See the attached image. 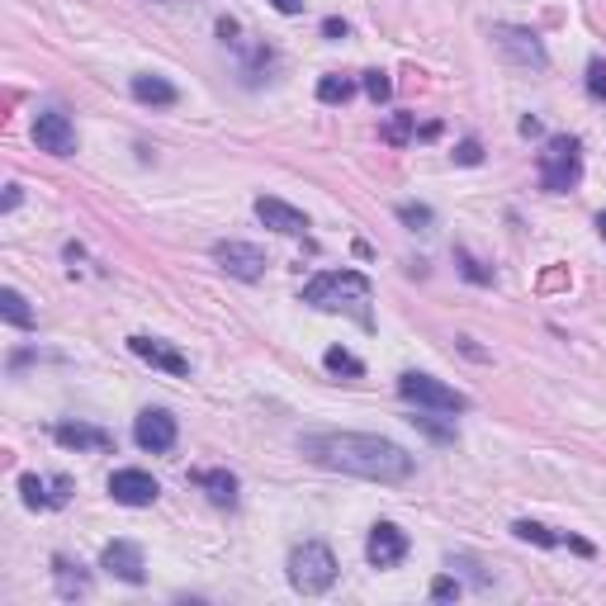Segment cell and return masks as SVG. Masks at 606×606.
Masks as SVG:
<instances>
[{
	"label": "cell",
	"instance_id": "7402d4cb",
	"mask_svg": "<svg viewBox=\"0 0 606 606\" xmlns=\"http://www.w3.org/2000/svg\"><path fill=\"white\" fill-rule=\"evenodd\" d=\"M322 365H327V375H346V379H360V375H365V360L351 356L346 346H327Z\"/></svg>",
	"mask_w": 606,
	"mask_h": 606
},
{
	"label": "cell",
	"instance_id": "9a60e30c",
	"mask_svg": "<svg viewBox=\"0 0 606 606\" xmlns=\"http://www.w3.org/2000/svg\"><path fill=\"white\" fill-rule=\"evenodd\" d=\"M53 441L62 450H81V455H109L114 450V436L105 427H90V422H57Z\"/></svg>",
	"mask_w": 606,
	"mask_h": 606
},
{
	"label": "cell",
	"instance_id": "d4e9b609",
	"mask_svg": "<svg viewBox=\"0 0 606 606\" xmlns=\"http://www.w3.org/2000/svg\"><path fill=\"white\" fill-rule=\"evenodd\" d=\"M412 128H417V114H393L379 138H384V143H393V147H403L412 138Z\"/></svg>",
	"mask_w": 606,
	"mask_h": 606
},
{
	"label": "cell",
	"instance_id": "5bb4252c",
	"mask_svg": "<svg viewBox=\"0 0 606 606\" xmlns=\"http://www.w3.org/2000/svg\"><path fill=\"white\" fill-rule=\"evenodd\" d=\"M100 569L109 578H119V583H143L147 578V564H143V545H133V540H109L105 554H100Z\"/></svg>",
	"mask_w": 606,
	"mask_h": 606
},
{
	"label": "cell",
	"instance_id": "f1b7e54d",
	"mask_svg": "<svg viewBox=\"0 0 606 606\" xmlns=\"http://www.w3.org/2000/svg\"><path fill=\"white\" fill-rule=\"evenodd\" d=\"M588 95L592 100H606V62L602 57H592L588 62Z\"/></svg>",
	"mask_w": 606,
	"mask_h": 606
},
{
	"label": "cell",
	"instance_id": "7c38bea8",
	"mask_svg": "<svg viewBox=\"0 0 606 606\" xmlns=\"http://www.w3.org/2000/svg\"><path fill=\"white\" fill-rule=\"evenodd\" d=\"M109 498L119 507H152L161 498V483L147 469H114L109 474Z\"/></svg>",
	"mask_w": 606,
	"mask_h": 606
},
{
	"label": "cell",
	"instance_id": "d590c367",
	"mask_svg": "<svg viewBox=\"0 0 606 606\" xmlns=\"http://www.w3.org/2000/svg\"><path fill=\"white\" fill-rule=\"evenodd\" d=\"M597 232H602V237H606V214H597Z\"/></svg>",
	"mask_w": 606,
	"mask_h": 606
},
{
	"label": "cell",
	"instance_id": "83f0119b",
	"mask_svg": "<svg viewBox=\"0 0 606 606\" xmlns=\"http://www.w3.org/2000/svg\"><path fill=\"white\" fill-rule=\"evenodd\" d=\"M360 86H365V95H370L375 105H384V100H389V95H393V81H389V72H365V81H360Z\"/></svg>",
	"mask_w": 606,
	"mask_h": 606
},
{
	"label": "cell",
	"instance_id": "44dd1931",
	"mask_svg": "<svg viewBox=\"0 0 606 606\" xmlns=\"http://www.w3.org/2000/svg\"><path fill=\"white\" fill-rule=\"evenodd\" d=\"M0 318L10 322V327H19V332H34V308H29V299L19 294V289H0Z\"/></svg>",
	"mask_w": 606,
	"mask_h": 606
},
{
	"label": "cell",
	"instance_id": "7a4b0ae2",
	"mask_svg": "<svg viewBox=\"0 0 606 606\" xmlns=\"http://www.w3.org/2000/svg\"><path fill=\"white\" fill-rule=\"evenodd\" d=\"M303 303H313L322 313H356L360 322H370L365 313V303H370V280L360 275V270H322L313 275L308 285H303Z\"/></svg>",
	"mask_w": 606,
	"mask_h": 606
},
{
	"label": "cell",
	"instance_id": "f546056e",
	"mask_svg": "<svg viewBox=\"0 0 606 606\" xmlns=\"http://www.w3.org/2000/svg\"><path fill=\"white\" fill-rule=\"evenodd\" d=\"M431 597H436V602H455V597H460V578H436V583H431Z\"/></svg>",
	"mask_w": 606,
	"mask_h": 606
},
{
	"label": "cell",
	"instance_id": "52a82bcc",
	"mask_svg": "<svg viewBox=\"0 0 606 606\" xmlns=\"http://www.w3.org/2000/svg\"><path fill=\"white\" fill-rule=\"evenodd\" d=\"M214 261L228 270L232 280H247L256 285L261 275H266V251L256 247V242H242V237H228V242H214Z\"/></svg>",
	"mask_w": 606,
	"mask_h": 606
},
{
	"label": "cell",
	"instance_id": "e0dca14e",
	"mask_svg": "<svg viewBox=\"0 0 606 606\" xmlns=\"http://www.w3.org/2000/svg\"><path fill=\"white\" fill-rule=\"evenodd\" d=\"M19 493H24V507L34 512H48V507H62L72 498V479H38V474H19Z\"/></svg>",
	"mask_w": 606,
	"mask_h": 606
},
{
	"label": "cell",
	"instance_id": "8992f818",
	"mask_svg": "<svg viewBox=\"0 0 606 606\" xmlns=\"http://www.w3.org/2000/svg\"><path fill=\"white\" fill-rule=\"evenodd\" d=\"M493 48H498L502 62H512V67H526V72H545L550 67V53H545V43L531 34V29H521V24H493Z\"/></svg>",
	"mask_w": 606,
	"mask_h": 606
},
{
	"label": "cell",
	"instance_id": "ba28073f",
	"mask_svg": "<svg viewBox=\"0 0 606 606\" xmlns=\"http://www.w3.org/2000/svg\"><path fill=\"white\" fill-rule=\"evenodd\" d=\"M34 147L48 157H76V124L62 109H38L34 114Z\"/></svg>",
	"mask_w": 606,
	"mask_h": 606
},
{
	"label": "cell",
	"instance_id": "4fadbf2b",
	"mask_svg": "<svg viewBox=\"0 0 606 606\" xmlns=\"http://www.w3.org/2000/svg\"><path fill=\"white\" fill-rule=\"evenodd\" d=\"M512 535H517V540H526V545H545V550H573V554H583V559H592V554H597V545H592V540H583V535H569V531H554V526H540V521H512Z\"/></svg>",
	"mask_w": 606,
	"mask_h": 606
},
{
	"label": "cell",
	"instance_id": "ffe728a7",
	"mask_svg": "<svg viewBox=\"0 0 606 606\" xmlns=\"http://www.w3.org/2000/svg\"><path fill=\"white\" fill-rule=\"evenodd\" d=\"M53 578H57V592L72 602V597H86L90 592V573L81 569V564H72L67 554H57L53 559Z\"/></svg>",
	"mask_w": 606,
	"mask_h": 606
},
{
	"label": "cell",
	"instance_id": "ac0fdd59",
	"mask_svg": "<svg viewBox=\"0 0 606 606\" xmlns=\"http://www.w3.org/2000/svg\"><path fill=\"white\" fill-rule=\"evenodd\" d=\"M128 90H133L138 105H152V109H171L180 100V90L171 86L166 76H152V72H138L133 81H128Z\"/></svg>",
	"mask_w": 606,
	"mask_h": 606
},
{
	"label": "cell",
	"instance_id": "5b68a950",
	"mask_svg": "<svg viewBox=\"0 0 606 606\" xmlns=\"http://www.w3.org/2000/svg\"><path fill=\"white\" fill-rule=\"evenodd\" d=\"M398 398L427 412H469V398L460 389H450V384H441L436 375H422V370L398 375Z\"/></svg>",
	"mask_w": 606,
	"mask_h": 606
},
{
	"label": "cell",
	"instance_id": "30bf717a",
	"mask_svg": "<svg viewBox=\"0 0 606 606\" xmlns=\"http://www.w3.org/2000/svg\"><path fill=\"white\" fill-rule=\"evenodd\" d=\"M176 417L166 408H143L138 412V422H133V441H138V450H147V455H166V450H176Z\"/></svg>",
	"mask_w": 606,
	"mask_h": 606
},
{
	"label": "cell",
	"instance_id": "4dcf8cb0",
	"mask_svg": "<svg viewBox=\"0 0 606 606\" xmlns=\"http://www.w3.org/2000/svg\"><path fill=\"white\" fill-rule=\"evenodd\" d=\"M455 161H460V166H479V161H483V147L474 143V138H464V143L455 147Z\"/></svg>",
	"mask_w": 606,
	"mask_h": 606
},
{
	"label": "cell",
	"instance_id": "8fae6325",
	"mask_svg": "<svg viewBox=\"0 0 606 606\" xmlns=\"http://www.w3.org/2000/svg\"><path fill=\"white\" fill-rule=\"evenodd\" d=\"M412 550V540L403 526H393V521H375L370 526V540H365V559H370V569H393V564H403Z\"/></svg>",
	"mask_w": 606,
	"mask_h": 606
},
{
	"label": "cell",
	"instance_id": "1f68e13d",
	"mask_svg": "<svg viewBox=\"0 0 606 606\" xmlns=\"http://www.w3.org/2000/svg\"><path fill=\"white\" fill-rule=\"evenodd\" d=\"M322 34L332 38V43H341V38L351 34V29H346V19H337V15H332V19H322Z\"/></svg>",
	"mask_w": 606,
	"mask_h": 606
},
{
	"label": "cell",
	"instance_id": "9c48e42d",
	"mask_svg": "<svg viewBox=\"0 0 606 606\" xmlns=\"http://www.w3.org/2000/svg\"><path fill=\"white\" fill-rule=\"evenodd\" d=\"M128 351L143 360V365H152V370H161V375H171V379H190V370H195L185 351H176L171 341H161V337H147V332L128 337Z\"/></svg>",
	"mask_w": 606,
	"mask_h": 606
},
{
	"label": "cell",
	"instance_id": "cb8c5ba5",
	"mask_svg": "<svg viewBox=\"0 0 606 606\" xmlns=\"http://www.w3.org/2000/svg\"><path fill=\"white\" fill-rule=\"evenodd\" d=\"M455 266H460L464 280H474V285H493V270H483V261L474 256V251L455 247Z\"/></svg>",
	"mask_w": 606,
	"mask_h": 606
},
{
	"label": "cell",
	"instance_id": "836d02e7",
	"mask_svg": "<svg viewBox=\"0 0 606 606\" xmlns=\"http://www.w3.org/2000/svg\"><path fill=\"white\" fill-rule=\"evenodd\" d=\"M0 209H5V214H10V209H19V185H10V190H5V204H0Z\"/></svg>",
	"mask_w": 606,
	"mask_h": 606
},
{
	"label": "cell",
	"instance_id": "d6986e66",
	"mask_svg": "<svg viewBox=\"0 0 606 606\" xmlns=\"http://www.w3.org/2000/svg\"><path fill=\"white\" fill-rule=\"evenodd\" d=\"M190 483H199L209 493V502H218V507H232L237 502V474H228V469H195Z\"/></svg>",
	"mask_w": 606,
	"mask_h": 606
},
{
	"label": "cell",
	"instance_id": "603a6c76",
	"mask_svg": "<svg viewBox=\"0 0 606 606\" xmlns=\"http://www.w3.org/2000/svg\"><path fill=\"white\" fill-rule=\"evenodd\" d=\"M351 95H356V81H351V76L327 72V76L318 81V100H322V105H346Z\"/></svg>",
	"mask_w": 606,
	"mask_h": 606
},
{
	"label": "cell",
	"instance_id": "2e32d148",
	"mask_svg": "<svg viewBox=\"0 0 606 606\" xmlns=\"http://www.w3.org/2000/svg\"><path fill=\"white\" fill-rule=\"evenodd\" d=\"M256 218H261L270 232H280V237H303V232H308V214L294 209V204H285V199H275V195L256 199Z\"/></svg>",
	"mask_w": 606,
	"mask_h": 606
},
{
	"label": "cell",
	"instance_id": "e575fe53",
	"mask_svg": "<svg viewBox=\"0 0 606 606\" xmlns=\"http://www.w3.org/2000/svg\"><path fill=\"white\" fill-rule=\"evenodd\" d=\"M521 133L526 138H540V119H521Z\"/></svg>",
	"mask_w": 606,
	"mask_h": 606
},
{
	"label": "cell",
	"instance_id": "3957f363",
	"mask_svg": "<svg viewBox=\"0 0 606 606\" xmlns=\"http://www.w3.org/2000/svg\"><path fill=\"white\" fill-rule=\"evenodd\" d=\"M535 176H540V190H550V195L578 190V180H583V143L569 138V133L545 138L540 157H535Z\"/></svg>",
	"mask_w": 606,
	"mask_h": 606
},
{
	"label": "cell",
	"instance_id": "277c9868",
	"mask_svg": "<svg viewBox=\"0 0 606 606\" xmlns=\"http://www.w3.org/2000/svg\"><path fill=\"white\" fill-rule=\"evenodd\" d=\"M337 583V554L332 545H322V540H303L289 550V588L303 592V597H318Z\"/></svg>",
	"mask_w": 606,
	"mask_h": 606
},
{
	"label": "cell",
	"instance_id": "4316f807",
	"mask_svg": "<svg viewBox=\"0 0 606 606\" xmlns=\"http://www.w3.org/2000/svg\"><path fill=\"white\" fill-rule=\"evenodd\" d=\"M398 218H403L412 232H431V223H436V214H431L427 204H398Z\"/></svg>",
	"mask_w": 606,
	"mask_h": 606
},
{
	"label": "cell",
	"instance_id": "6da1fadb",
	"mask_svg": "<svg viewBox=\"0 0 606 606\" xmlns=\"http://www.w3.org/2000/svg\"><path fill=\"white\" fill-rule=\"evenodd\" d=\"M299 455L313 460L318 469L370 483H408L412 469H417V460L398 441H384V436H370V431H303Z\"/></svg>",
	"mask_w": 606,
	"mask_h": 606
},
{
	"label": "cell",
	"instance_id": "d6a6232c",
	"mask_svg": "<svg viewBox=\"0 0 606 606\" xmlns=\"http://www.w3.org/2000/svg\"><path fill=\"white\" fill-rule=\"evenodd\" d=\"M280 15H303V0H270Z\"/></svg>",
	"mask_w": 606,
	"mask_h": 606
},
{
	"label": "cell",
	"instance_id": "484cf974",
	"mask_svg": "<svg viewBox=\"0 0 606 606\" xmlns=\"http://www.w3.org/2000/svg\"><path fill=\"white\" fill-rule=\"evenodd\" d=\"M436 417H441V412H427V408H417V417H408L412 427L417 431H427L431 441H455V427H441V422H436Z\"/></svg>",
	"mask_w": 606,
	"mask_h": 606
}]
</instances>
